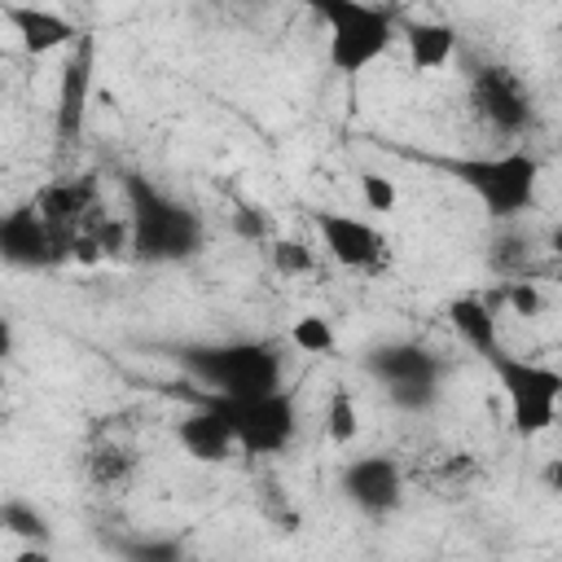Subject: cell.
I'll return each instance as SVG.
<instances>
[{
	"label": "cell",
	"mask_w": 562,
	"mask_h": 562,
	"mask_svg": "<svg viewBox=\"0 0 562 562\" xmlns=\"http://www.w3.org/2000/svg\"><path fill=\"white\" fill-rule=\"evenodd\" d=\"M483 364L505 395L509 426L518 439H536L558 422V413H562V373L558 369L527 360V356H514L505 342L496 351H487Z\"/></svg>",
	"instance_id": "5b68a950"
},
{
	"label": "cell",
	"mask_w": 562,
	"mask_h": 562,
	"mask_svg": "<svg viewBox=\"0 0 562 562\" xmlns=\"http://www.w3.org/2000/svg\"><path fill=\"white\" fill-rule=\"evenodd\" d=\"M325 435L347 448L356 435H360V408H356V395L347 386H334L329 391V404H325Z\"/></svg>",
	"instance_id": "ffe728a7"
},
{
	"label": "cell",
	"mask_w": 562,
	"mask_h": 562,
	"mask_svg": "<svg viewBox=\"0 0 562 562\" xmlns=\"http://www.w3.org/2000/svg\"><path fill=\"white\" fill-rule=\"evenodd\" d=\"M0 18L13 26V35L22 40V48L31 57H48L57 48H75L83 35L79 26L57 13V9H35V4H0Z\"/></svg>",
	"instance_id": "7c38bea8"
},
{
	"label": "cell",
	"mask_w": 562,
	"mask_h": 562,
	"mask_svg": "<svg viewBox=\"0 0 562 562\" xmlns=\"http://www.w3.org/2000/svg\"><path fill=\"white\" fill-rule=\"evenodd\" d=\"M123 193H127L132 255L140 263H184L202 250L206 228L189 202H180L140 171H123Z\"/></svg>",
	"instance_id": "6da1fadb"
},
{
	"label": "cell",
	"mask_w": 562,
	"mask_h": 562,
	"mask_svg": "<svg viewBox=\"0 0 562 562\" xmlns=\"http://www.w3.org/2000/svg\"><path fill=\"white\" fill-rule=\"evenodd\" d=\"M268 259H272V268H277L281 277H312V272H316V255H312L303 241H294V237L272 241V246H268Z\"/></svg>",
	"instance_id": "cb8c5ba5"
},
{
	"label": "cell",
	"mask_w": 562,
	"mask_h": 562,
	"mask_svg": "<svg viewBox=\"0 0 562 562\" xmlns=\"http://www.w3.org/2000/svg\"><path fill=\"white\" fill-rule=\"evenodd\" d=\"M364 373L386 391V400L404 413H426L435 408L439 391H443V356H435L430 347L422 342H408V338H395V342H378L364 351Z\"/></svg>",
	"instance_id": "8992f818"
},
{
	"label": "cell",
	"mask_w": 562,
	"mask_h": 562,
	"mask_svg": "<svg viewBox=\"0 0 562 562\" xmlns=\"http://www.w3.org/2000/svg\"><path fill=\"white\" fill-rule=\"evenodd\" d=\"M544 246H549V255L562 263V224H553V228H549V241H544Z\"/></svg>",
	"instance_id": "f1b7e54d"
},
{
	"label": "cell",
	"mask_w": 562,
	"mask_h": 562,
	"mask_svg": "<svg viewBox=\"0 0 562 562\" xmlns=\"http://www.w3.org/2000/svg\"><path fill=\"white\" fill-rule=\"evenodd\" d=\"M198 400L211 404L228 422L246 457H281L299 435V400L285 386L268 395H250V400H215V395H198Z\"/></svg>",
	"instance_id": "52a82bcc"
},
{
	"label": "cell",
	"mask_w": 562,
	"mask_h": 562,
	"mask_svg": "<svg viewBox=\"0 0 562 562\" xmlns=\"http://www.w3.org/2000/svg\"><path fill=\"white\" fill-rule=\"evenodd\" d=\"M457 184H465L479 206L487 211V220L509 224L518 215H527L536 206L540 193V158L527 149H505V154H474V158H448L443 162Z\"/></svg>",
	"instance_id": "277c9868"
},
{
	"label": "cell",
	"mask_w": 562,
	"mask_h": 562,
	"mask_svg": "<svg viewBox=\"0 0 562 562\" xmlns=\"http://www.w3.org/2000/svg\"><path fill=\"white\" fill-rule=\"evenodd\" d=\"M544 483H549L553 492H562V457H553V461L544 465Z\"/></svg>",
	"instance_id": "83f0119b"
},
{
	"label": "cell",
	"mask_w": 562,
	"mask_h": 562,
	"mask_svg": "<svg viewBox=\"0 0 562 562\" xmlns=\"http://www.w3.org/2000/svg\"><path fill=\"white\" fill-rule=\"evenodd\" d=\"M312 228H316L325 255H329L338 268L360 272V277H378V272L391 268V246H386V237H382L369 220H360V215H351V211L316 206V211H312Z\"/></svg>",
	"instance_id": "9c48e42d"
},
{
	"label": "cell",
	"mask_w": 562,
	"mask_h": 562,
	"mask_svg": "<svg viewBox=\"0 0 562 562\" xmlns=\"http://www.w3.org/2000/svg\"><path fill=\"white\" fill-rule=\"evenodd\" d=\"M13 562H53V553H48V544H22Z\"/></svg>",
	"instance_id": "4316f807"
},
{
	"label": "cell",
	"mask_w": 562,
	"mask_h": 562,
	"mask_svg": "<svg viewBox=\"0 0 562 562\" xmlns=\"http://www.w3.org/2000/svg\"><path fill=\"white\" fill-rule=\"evenodd\" d=\"M0 255H4L9 268H31L35 272V268H57L70 250L44 224L35 202H22V206L4 211V220H0Z\"/></svg>",
	"instance_id": "8fae6325"
},
{
	"label": "cell",
	"mask_w": 562,
	"mask_h": 562,
	"mask_svg": "<svg viewBox=\"0 0 562 562\" xmlns=\"http://www.w3.org/2000/svg\"><path fill=\"white\" fill-rule=\"evenodd\" d=\"M88 83H92V44L79 40L70 48V61L61 66V92H57V140H75L88 110Z\"/></svg>",
	"instance_id": "2e32d148"
},
{
	"label": "cell",
	"mask_w": 562,
	"mask_h": 562,
	"mask_svg": "<svg viewBox=\"0 0 562 562\" xmlns=\"http://www.w3.org/2000/svg\"><path fill=\"white\" fill-rule=\"evenodd\" d=\"M356 184H360V202H364V211H373V215H391V211H395L400 189H395V180H391V176H382V171L364 167V171L356 176Z\"/></svg>",
	"instance_id": "603a6c76"
},
{
	"label": "cell",
	"mask_w": 562,
	"mask_h": 562,
	"mask_svg": "<svg viewBox=\"0 0 562 562\" xmlns=\"http://www.w3.org/2000/svg\"><path fill=\"white\" fill-rule=\"evenodd\" d=\"M0 522H4L9 536L26 540V544H48V536H53L48 518H44L31 501H22V496H9V501L0 505Z\"/></svg>",
	"instance_id": "d6986e66"
},
{
	"label": "cell",
	"mask_w": 562,
	"mask_h": 562,
	"mask_svg": "<svg viewBox=\"0 0 562 562\" xmlns=\"http://www.w3.org/2000/svg\"><path fill=\"white\" fill-rule=\"evenodd\" d=\"M404 44H408V61L413 70H443L457 53V31L448 22H404L400 26Z\"/></svg>",
	"instance_id": "ac0fdd59"
},
{
	"label": "cell",
	"mask_w": 562,
	"mask_h": 562,
	"mask_svg": "<svg viewBox=\"0 0 562 562\" xmlns=\"http://www.w3.org/2000/svg\"><path fill=\"white\" fill-rule=\"evenodd\" d=\"M140 470V452L127 443V439H114L110 430H92V443L83 448V474L92 487L101 492H114V487H127Z\"/></svg>",
	"instance_id": "9a60e30c"
},
{
	"label": "cell",
	"mask_w": 562,
	"mask_h": 562,
	"mask_svg": "<svg viewBox=\"0 0 562 562\" xmlns=\"http://www.w3.org/2000/svg\"><path fill=\"white\" fill-rule=\"evenodd\" d=\"M492 303H505L514 316H540V307H544V299H540V285H536L531 277H509Z\"/></svg>",
	"instance_id": "d4e9b609"
},
{
	"label": "cell",
	"mask_w": 562,
	"mask_h": 562,
	"mask_svg": "<svg viewBox=\"0 0 562 562\" xmlns=\"http://www.w3.org/2000/svg\"><path fill=\"white\" fill-rule=\"evenodd\" d=\"M119 553L123 562H189V549L180 536H140V540H127Z\"/></svg>",
	"instance_id": "7402d4cb"
},
{
	"label": "cell",
	"mask_w": 562,
	"mask_h": 562,
	"mask_svg": "<svg viewBox=\"0 0 562 562\" xmlns=\"http://www.w3.org/2000/svg\"><path fill=\"white\" fill-rule=\"evenodd\" d=\"M92 198H97L92 180L66 176V180H53V184H44V189H40L31 202H35V211L44 215V224L57 233V241L70 250V246L79 241V224H83V215L92 211Z\"/></svg>",
	"instance_id": "4fadbf2b"
},
{
	"label": "cell",
	"mask_w": 562,
	"mask_h": 562,
	"mask_svg": "<svg viewBox=\"0 0 562 562\" xmlns=\"http://www.w3.org/2000/svg\"><path fill=\"white\" fill-rule=\"evenodd\" d=\"M290 342L299 351H307V356H334L338 351V334H334L329 316H316V312H307V316H299L290 325Z\"/></svg>",
	"instance_id": "44dd1931"
},
{
	"label": "cell",
	"mask_w": 562,
	"mask_h": 562,
	"mask_svg": "<svg viewBox=\"0 0 562 562\" xmlns=\"http://www.w3.org/2000/svg\"><path fill=\"white\" fill-rule=\"evenodd\" d=\"M233 233H241V237H263L268 224H263V215H259L255 206H241V211H233Z\"/></svg>",
	"instance_id": "484cf974"
},
{
	"label": "cell",
	"mask_w": 562,
	"mask_h": 562,
	"mask_svg": "<svg viewBox=\"0 0 562 562\" xmlns=\"http://www.w3.org/2000/svg\"><path fill=\"white\" fill-rule=\"evenodd\" d=\"M338 492L360 514L382 518V514H395L400 501H404V470L391 452H364V457H351L338 470Z\"/></svg>",
	"instance_id": "30bf717a"
},
{
	"label": "cell",
	"mask_w": 562,
	"mask_h": 562,
	"mask_svg": "<svg viewBox=\"0 0 562 562\" xmlns=\"http://www.w3.org/2000/svg\"><path fill=\"white\" fill-rule=\"evenodd\" d=\"M171 360L202 386L198 395L215 400H250L281 391V351L259 338H228V342H180Z\"/></svg>",
	"instance_id": "7a4b0ae2"
},
{
	"label": "cell",
	"mask_w": 562,
	"mask_h": 562,
	"mask_svg": "<svg viewBox=\"0 0 562 562\" xmlns=\"http://www.w3.org/2000/svg\"><path fill=\"white\" fill-rule=\"evenodd\" d=\"M176 443H180L193 461H206V465H220V461H228V457L237 452V439H233L228 422H224L211 404H202V400L176 422Z\"/></svg>",
	"instance_id": "5bb4252c"
},
{
	"label": "cell",
	"mask_w": 562,
	"mask_h": 562,
	"mask_svg": "<svg viewBox=\"0 0 562 562\" xmlns=\"http://www.w3.org/2000/svg\"><path fill=\"white\" fill-rule=\"evenodd\" d=\"M448 321L457 329V338L483 360L487 351L501 347V329H496V303H487L483 294H461L448 303Z\"/></svg>",
	"instance_id": "e0dca14e"
},
{
	"label": "cell",
	"mask_w": 562,
	"mask_h": 562,
	"mask_svg": "<svg viewBox=\"0 0 562 562\" xmlns=\"http://www.w3.org/2000/svg\"><path fill=\"white\" fill-rule=\"evenodd\" d=\"M312 13L325 22V57L329 70L338 75H364L378 66L395 35H400V13L386 4H364V0H312Z\"/></svg>",
	"instance_id": "3957f363"
},
{
	"label": "cell",
	"mask_w": 562,
	"mask_h": 562,
	"mask_svg": "<svg viewBox=\"0 0 562 562\" xmlns=\"http://www.w3.org/2000/svg\"><path fill=\"white\" fill-rule=\"evenodd\" d=\"M470 110L496 136H522L536 127V105L527 83L501 61H487L470 75Z\"/></svg>",
	"instance_id": "ba28073f"
}]
</instances>
